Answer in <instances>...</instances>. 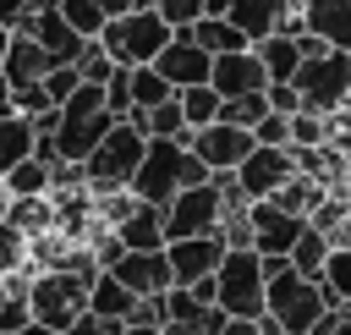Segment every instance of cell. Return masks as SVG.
I'll list each match as a JSON object with an SVG mask.
<instances>
[{
    "mask_svg": "<svg viewBox=\"0 0 351 335\" xmlns=\"http://www.w3.org/2000/svg\"><path fill=\"white\" fill-rule=\"evenodd\" d=\"M165 258H170L176 286H192V280H203V275H214V269H219L225 242H219V231H203V236H176V242H165Z\"/></svg>",
    "mask_w": 351,
    "mask_h": 335,
    "instance_id": "9a60e30c",
    "label": "cell"
},
{
    "mask_svg": "<svg viewBox=\"0 0 351 335\" xmlns=\"http://www.w3.org/2000/svg\"><path fill=\"white\" fill-rule=\"evenodd\" d=\"M296 5H302V0H296Z\"/></svg>",
    "mask_w": 351,
    "mask_h": 335,
    "instance_id": "6f0895ef",
    "label": "cell"
},
{
    "mask_svg": "<svg viewBox=\"0 0 351 335\" xmlns=\"http://www.w3.org/2000/svg\"><path fill=\"white\" fill-rule=\"evenodd\" d=\"M335 335H351V313H340V319H335Z\"/></svg>",
    "mask_w": 351,
    "mask_h": 335,
    "instance_id": "f5cc1de1",
    "label": "cell"
},
{
    "mask_svg": "<svg viewBox=\"0 0 351 335\" xmlns=\"http://www.w3.org/2000/svg\"><path fill=\"white\" fill-rule=\"evenodd\" d=\"M176 104H181V115H186V132H192V126H208V121H219V93H214L208 82L176 88Z\"/></svg>",
    "mask_w": 351,
    "mask_h": 335,
    "instance_id": "4dcf8cb0",
    "label": "cell"
},
{
    "mask_svg": "<svg viewBox=\"0 0 351 335\" xmlns=\"http://www.w3.org/2000/svg\"><path fill=\"white\" fill-rule=\"evenodd\" d=\"M318 286H324L329 313L340 319V313L351 308V247H329V258H324V269H318Z\"/></svg>",
    "mask_w": 351,
    "mask_h": 335,
    "instance_id": "7402d4cb",
    "label": "cell"
},
{
    "mask_svg": "<svg viewBox=\"0 0 351 335\" xmlns=\"http://www.w3.org/2000/svg\"><path fill=\"white\" fill-rule=\"evenodd\" d=\"M5 220H11L22 236H44V231H55L49 192H38V198H11V203H5Z\"/></svg>",
    "mask_w": 351,
    "mask_h": 335,
    "instance_id": "83f0119b",
    "label": "cell"
},
{
    "mask_svg": "<svg viewBox=\"0 0 351 335\" xmlns=\"http://www.w3.org/2000/svg\"><path fill=\"white\" fill-rule=\"evenodd\" d=\"M60 60L38 44V38H27V33H11V44H5V60H0V77L11 82V88H22V82H44L49 71H55Z\"/></svg>",
    "mask_w": 351,
    "mask_h": 335,
    "instance_id": "e0dca14e",
    "label": "cell"
},
{
    "mask_svg": "<svg viewBox=\"0 0 351 335\" xmlns=\"http://www.w3.org/2000/svg\"><path fill=\"white\" fill-rule=\"evenodd\" d=\"M71 66H77V77H82V82H99V88H104V82H110V71H115V60L104 55V44H99V38H88V44H82V55H77Z\"/></svg>",
    "mask_w": 351,
    "mask_h": 335,
    "instance_id": "d590c367",
    "label": "cell"
},
{
    "mask_svg": "<svg viewBox=\"0 0 351 335\" xmlns=\"http://www.w3.org/2000/svg\"><path fill=\"white\" fill-rule=\"evenodd\" d=\"M269 203H274V209H285V214H302V220H307V214L324 203V187H318L313 176H302V170H291V176L269 192Z\"/></svg>",
    "mask_w": 351,
    "mask_h": 335,
    "instance_id": "d4e9b609",
    "label": "cell"
},
{
    "mask_svg": "<svg viewBox=\"0 0 351 335\" xmlns=\"http://www.w3.org/2000/svg\"><path fill=\"white\" fill-rule=\"evenodd\" d=\"M296 170V159H291V148H274V143H252V154L236 165V187L247 192V203H258V198H269L285 176Z\"/></svg>",
    "mask_w": 351,
    "mask_h": 335,
    "instance_id": "4fadbf2b",
    "label": "cell"
},
{
    "mask_svg": "<svg viewBox=\"0 0 351 335\" xmlns=\"http://www.w3.org/2000/svg\"><path fill=\"white\" fill-rule=\"evenodd\" d=\"M296 93H302V110H318V115H329V110H340V104H351V55L346 49H318V55H302V66H296Z\"/></svg>",
    "mask_w": 351,
    "mask_h": 335,
    "instance_id": "52a82bcc",
    "label": "cell"
},
{
    "mask_svg": "<svg viewBox=\"0 0 351 335\" xmlns=\"http://www.w3.org/2000/svg\"><path fill=\"white\" fill-rule=\"evenodd\" d=\"M93 275H99V269H93ZM93 275H77V269H33V280H27V319L60 335L77 313H88V286H93Z\"/></svg>",
    "mask_w": 351,
    "mask_h": 335,
    "instance_id": "277c9868",
    "label": "cell"
},
{
    "mask_svg": "<svg viewBox=\"0 0 351 335\" xmlns=\"http://www.w3.org/2000/svg\"><path fill=\"white\" fill-rule=\"evenodd\" d=\"M126 121H132L143 137H181V132H186V115H181L176 93H170V99H159V104H148V110H132Z\"/></svg>",
    "mask_w": 351,
    "mask_h": 335,
    "instance_id": "4316f807",
    "label": "cell"
},
{
    "mask_svg": "<svg viewBox=\"0 0 351 335\" xmlns=\"http://www.w3.org/2000/svg\"><path fill=\"white\" fill-rule=\"evenodd\" d=\"M329 247H351V209H346V220L329 231Z\"/></svg>",
    "mask_w": 351,
    "mask_h": 335,
    "instance_id": "7dc6e473",
    "label": "cell"
},
{
    "mask_svg": "<svg viewBox=\"0 0 351 335\" xmlns=\"http://www.w3.org/2000/svg\"><path fill=\"white\" fill-rule=\"evenodd\" d=\"M214 335H263V324H258V319H225Z\"/></svg>",
    "mask_w": 351,
    "mask_h": 335,
    "instance_id": "bcb514c9",
    "label": "cell"
},
{
    "mask_svg": "<svg viewBox=\"0 0 351 335\" xmlns=\"http://www.w3.org/2000/svg\"><path fill=\"white\" fill-rule=\"evenodd\" d=\"M170 88H192V82H208V66H214V55L208 49H197L186 33H170V44L148 60Z\"/></svg>",
    "mask_w": 351,
    "mask_h": 335,
    "instance_id": "2e32d148",
    "label": "cell"
},
{
    "mask_svg": "<svg viewBox=\"0 0 351 335\" xmlns=\"http://www.w3.org/2000/svg\"><path fill=\"white\" fill-rule=\"evenodd\" d=\"M181 143L208 165V170H236L247 154H252V132L247 126H230V121H208V126H192V132H181Z\"/></svg>",
    "mask_w": 351,
    "mask_h": 335,
    "instance_id": "30bf717a",
    "label": "cell"
},
{
    "mask_svg": "<svg viewBox=\"0 0 351 335\" xmlns=\"http://www.w3.org/2000/svg\"><path fill=\"white\" fill-rule=\"evenodd\" d=\"M208 88H214L219 99H236V93H263V88H269V71H263L258 49L247 44V49L214 55V66H208Z\"/></svg>",
    "mask_w": 351,
    "mask_h": 335,
    "instance_id": "5bb4252c",
    "label": "cell"
},
{
    "mask_svg": "<svg viewBox=\"0 0 351 335\" xmlns=\"http://www.w3.org/2000/svg\"><path fill=\"white\" fill-rule=\"evenodd\" d=\"M291 11H296V0H230V11H225V16L241 27V38H247V44H258V38L280 33Z\"/></svg>",
    "mask_w": 351,
    "mask_h": 335,
    "instance_id": "d6986e66",
    "label": "cell"
},
{
    "mask_svg": "<svg viewBox=\"0 0 351 335\" xmlns=\"http://www.w3.org/2000/svg\"><path fill=\"white\" fill-rule=\"evenodd\" d=\"M121 330H126L121 319H99V313H77V319H71V324H66L60 335H121Z\"/></svg>",
    "mask_w": 351,
    "mask_h": 335,
    "instance_id": "b9f144b4",
    "label": "cell"
},
{
    "mask_svg": "<svg viewBox=\"0 0 351 335\" xmlns=\"http://www.w3.org/2000/svg\"><path fill=\"white\" fill-rule=\"evenodd\" d=\"M110 126H115V115H110V104H104V88H99V82H77V88L55 104V132H49V137H55L60 159L82 165Z\"/></svg>",
    "mask_w": 351,
    "mask_h": 335,
    "instance_id": "3957f363",
    "label": "cell"
},
{
    "mask_svg": "<svg viewBox=\"0 0 351 335\" xmlns=\"http://www.w3.org/2000/svg\"><path fill=\"white\" fill-rule=\"evenodd\" d=\"M33 154V121L27 115H0V176Z\"/></svg>",
    "mask_w": 351,
    "mask_h": 335,
    "instance_id": "f546056e",
    "label": "cell"
},
{
    "mask_svg": "<svg viewBox=\"0 0 351 335\" xmlns=\"http://www.w3.org/2000/svg\"><path fill=\"white\" fill-rule=\"evenodd\" d=\"M285 258H291V269H296V275H313V280H318V269H324V258H329V236H324V231H313V225H302V236L291 242V253H285Z\"/></svg>",
    "mask_w": 351,
    "mask_h": 335,
    "instance_id": "1f68e13d",
    "label": "cell"
},
{
    "mask_svg": "<svg viewBox=\"0 0 351 335\" xmlns=\"http://www.w3.org/2000/svg\"><path fill=\"white\" fill-rule=\"evenodd\" d=\"M104 16H121V11H132V0H93Z\"/></svg>",
    "mask_w": 351,
    "mask_h": 335,
    "instance_id": "c3c4849f",
    "label": "cell"
},
{
    "mask_svg": "<svg viewBox=\"0 0 351 335\" xmlns=\"http://www.w3.org/2000/svg\"><path fill=\"white\" fill-rule=\"evenodd\" d=\"M302 27L329 44V49H351V0H302Z\"/></svg>",
    "mask_w": 351,
    "mask_h": 335,
    "instance_id": "ac0fdd59",
    "label": "cell"
},
{
    "mask_svg": "<svg viewBox=\"0 0 351 335\" xmlns=\"http://www.w3.org/2000/svg\"><path fill=\"white\" fill-rule=\"evenodd\" d=\"M77 82H82V77H77V66H55V71L44 77V93H49V99L60 104V99H66V93L77 88Z\"/></svg>",
    "mask_w": 351,
    "mask_h": 335,
    "instance_id": "ee69618b",
    "label": "cell"
},
{
    "mask_svg": "<svg viewBox=\"0 0 351 335\" xmlns=\"http://www.w3.org/2000/svg\"><path fill=\"white\" fill-rule=\"evenodd\" d=\"M252 49H258V60H263L269 82H291V77H296V66H302V44H296V38H285V33H269V38H258Z\"/></svg>",
    "mask_w": 351,
    "mask_h": 335,
    "instance_id": "cb8c5ba5",
    "label": "cell"
},
{
    "mask_svg": "<svg viewBox=\"0 0 351 335\" xmlns=\"http://www.w3.org/2000/svg\"><path fill=\"white\" fill-rule=\"evenodd\" d=\"M0 181H5L11 198H38V192H49V165H44L38 154H27V159H16Z\"/></svg>",
    "mask_w": 351,
    "mask_h": 335,
    "instance_id": "f1b7e54d",
    "label": "cell"
},
{
    "mask_svg": "<svg viewBox=\"0 0 351 335\" xmlns=\"http://www.w3.org/2000/svg\"><path fill=\"white\" fill-rule=\"evenodd\" d=\"M197 181H208V165L181 143V137H148V148H143V159H137V170H132V198L137 203H170L181 187H197Z\"/></svg>",
    "mask_w": 351,
    "mask_h": 335,
    "instance_id": "6da1fadb",
    "label": "cell"
},
{
    "mask_svg": "<svg viewBox=\"0 0 351 335\" xmlns=\"http://www.w3.org/2000/svg\"><path fill=\"white\" fill-rule=\"evenodd\" d=\"M269 115V93H236V99H219V121H230V126H258Z\"/></svg>",
    "mask_w": 351,
    "mask_h": 335,
    "instance_id": "836d02e7",
    "label": "cell"
},
{
    "mask_svg": "<svg viewBox=\"0 0 351 335\" xmlns=\"http://www.w3.org/2000/svg\"><path fill=\"white\" fill-rule=\"evenodd\" d=\"M27 11H33V0H0V27H16Z\"/></svg>",
    "mask_w": 351,
    "mask_h": 335,
    "instance_id": "f6af8a7d",
    "label": "cell"
},
{
    "mask_svg": "<svg viewBox=\"0 0 351 335\" xmlns=\"http://www.w3.org/2000/svg\"><path fill=\"white\" fill-rule=\"evenodd\" d=\"M115 236H121V247H165V209L159 203H137L121 225H115Z\"/></svg>",
    "mask_w": 351,
    "mask_h": 335,
    "instance_id": "44dd1931",
    "label": "cell"
},
{
    "mask_svg": "<svg viewBox=\"0 0 351 335\" xmlns=\"http://www.w3.org/2000/svg\"><path fill=\"white\" fill-rule=\"evenodd\" d=\"M252 137H258V143H274V148H291V115L269 110V115L252 126Z\"/></svg>",
    "mask_w": 351,
    "mask_h": 335,
    "instance_id": "60d3db41",
    "label": "cell"
},
{
    "mask_svg": "<svg viewBox=\"0 0 351 335\" xmlns=\"http://www.w3.org/2000/svg\"><path fill=\"white\" fill-rule=\"evenodd\" d=\"M197 49H208V55H230V49H247V38H241V27L230 22V16H214V11H203L192 27H181Z\"/></svg>",
    "mask_w": 351,
    "mask_h": 335,
    "instance_id": "ffe728a7",
    "label": "cell"
},
{
    "mask_svg": "<svg viewBox=\"0 0 351 335\" xmlns=\"http://www.w3.org/2000/svg\"><path fill=\"white\" fill-rule=\"evenodd\" d=\"M263 258L252 247H225L219 269H214V308H225L230 319H258L263 313Z\"/></svg>",
    "mask_w": 351,
    "mask_h": 335,
    "instance_id": "8992f818",
    "label": "cell"
},
{
    "mask_svg": "<svg viewBox=\"0 0 351 335\" xmlns=\"http://www.w3.org/2000/svg\"><path fill=\"white\" fill-rule=\"evenodd\" d=\"M219 220H225V198H219V181H214V170H208V181H197V187H181V192L165 203V242H176V236H203V231H219Z\"/></svg>",
    "mask_w": 351,
    "mask_h": 335,
    "instance_id": "9c48e42d",
    "label": "cell"
},
{
    "mask_svg": "<svg viewBox=\"0 0 351 335\" xmlns=\"http://www.w3.org/2000/svg\"><path fill=\"white\" fill-rule=\"evenodd\" d=\"M170 22L148 5V11H121V16H110L104 27H99V44H104V55L115 60V66H148L165 44H170Z\"/></svg>",
    "mask_w": 351,
    "mask_h": 335,
    "instance_id": "5b68a950",
    "label": "cell"
},
{
    "mask_svg": "<svg viewBox=\"0 0 351 335\" xmlns=\"http://www.w3.org/2000/svg\"><path fill=\"white\" fill-rule=\"evenodd\" d=\"M203 11H214V16H225V11H230V0H203Z\"/></svg>",
    "mask_w": 351,
    "mask_h": 335,
    "instance_id": "816d5d0a",
    "label": "cell"
},
{
    "mask_svg": "<svg viewBox=\"0 0 351 335\" xmlns=\"http://www.w3.org/2000/svg\"><path fill=\"white\" fill-rule=\"evenodd\" d=\"M154 11H159L176 33H181V27H192V22L203 16V0H154Z\"/></svg>",
    "mask_w": 351,
    "mask_h": 335,
    "instance_id": "ab89813d",
    "label": "cell"
},
{
    "mask_svg": "<svg viewBox=\"0 0 351 335\" xmlns=\"http://www.w3.org/2000/svg\"><path fill=\"white\" fill-rule=\"evenodd\" d=\"M143 148H148V137H143L132 121H115V126L93 143V154L82 159V170H88L93 187H126L132 170H137V159H143Z\"/></svg>",
    "mask_w": 351,
    "mask_h": 335,
    "instance_id": "ba28073f",
    "label": "cell"
},
{
    "mask_svg": "<svg viewBox=\"0 0 351 335\" xmlns=\"http://www.w3.org/2000/svg\"><path fill=\"white\" fill-rule=\"evenodd\" d=\"M313 143H329V115L296 110V115H291V148H313Z\"/></svg>",
    "mask_w": 351,
    "mask_h": 335,
    "instance_id": "8d00e7d4",
    "label": "cell"
},
{
    "mask_svg": "<svg viewBox=\"0 0 351 335\" xmlns=\"http://www.w3.org/2000/svg\"><path fill=\"white\" fill-rule=\"evenodd\" d=\"M247 225H252V253H258V258H285L307 220L274 209L269 198H258V203H247Z\"/></svg>",
    "mask_w": 351,
    "mask_h": 335,
    "instance_id": "8fae6325",
    "label": "cell"
},
{
    "mask_svg": "<svg viewBox=\"0 0 351 335\" xmlns=\"http://www.w3.org/2000/svg\"><path fill=\"white\" fill-rule=\"evenodd\" d=\"M110 275L132 291V297H159V291H170L176 286V275H170V258H165V247H126L115 264H110Z\"/></svg>",
    "mask_w": 351,
    "mask_h": 335,
    "instance_id": "7c38bea8",
    "label": "cell"
},
{
    "mask_svg": "<svg viewBox=\"0 0 351 335\" xmlns=\"http://www.w3.org/2000/svg\"><path fill=\"white\" fill-rule=\"evenodd\" d=\"M5 44H11V27H0V60H5Z\"/></svg>",
    "mask_w": 351,
    "mask_h": 335,
    "instance_id": "db71d44e",
    "label": "cell"
},
{
    "mask_svg": "<svg viewBox=\"0 0 351 335\" xmlns=\"http://www.w3.org/2000/svg\"><path fill=\"white\" fill-rule=\"evenodd\" d=\"M346 55H351V49H346Z\"/></svg>",
    "mask_w": 351,
    "mask_h": 335,
    "instance_id": "9f6ffc18",
    "label": "cell"
},
{
    "mask_svg": "<svg viewBox=\"0 0 351 335\" xmlns=\"http://www.w3.org/2000/svg\"><path fill=\"white\" fill-rule=\"evenodd\" d=\"M137 308V297L110 275V269H99L93 275V286H88V313H99V319H121L126 324V313Z\"/></svg>",
    "mask_w": 351,
    "mask_h": 335,
    "instance_id": "603a6c76",
    "label": "cell"
},
{
    "mask_svg": "<svg viewBox=\"0 0 351 335\" xmlns=\"http://www.w3.org/2000/svg\"><path fill=\"white\" fill-rule=\"evenodd\" d=\"M11 335H55V330H44V324H33V319H27V324H22V330H11Z\"/></svg>",
    "mask_w": 351,
    "mask_h": 335,
    "instance_id": "f907efd6",
    "label": "cell"
},
{
    "mask_svg": "<svg viewBox=\"0 0 351 335\" xmlns=\"http://www.w3.org/2000/svg\"><path fill=\"white\" fill-rule=\"evenodd\" d=\"M126 77H132V110H148V104H159V99L176 93L154 66H126ZM132 110H126V115H132Z\"/></svg>",
    "mask_w": 351,
    "mask_h": 335,
    "instance_id": "d6a6232c",
    "label": "cell"
},
{
    "mask_svg": "<svg viewBox=\"0 0 351 335\" xmlns=\"http://www.w3.org/2000/svg\"><path fill=\"white\" fill-rule=\"evenodd\" d=\"M121 335H165V330H159V324H126Z\"/></svg>",
    "mask_w": 351,
    "mask_h": 335,
    "instance_id": "681fc988",
    "label": "cell"
},
{
    "mask_svg": "<svg viewBox=\"0 0 351 335\" xmlns=\"http://www.w3.org/2000/svg\"><path fill=\"white\" fill-rule=\"evenodd\" d=\"M104 104H110L115 121H126V110H132V77H126V66L110 71V82H104Z\"/></svg>",
    "mask_w": 351,
    "mask_h": 335,
    "instance_id": "f35d334b",
    "label": "cell"
},
{
    "mask_svg": "<svg viewBox=\"0 0 351 335\" xmlns=\"http://www.w3.org/2000/svg\"><path fill=\"white\" fill-rule=\"evenodd\" d=\"M263 313L280 324V335H313V324L329 313L324 286L313 275H296L291 258H263Z\"/></svg>",
    "mask_w": 351,
    "mask_h": 335,
    "instance_id": "7a4b0ae2",
    "label": "cell"
},
{
    "mask_svg": "<svg viewBox=\"0 0 351 335\" xmlns=\"http://www.w3.org/2000/svg\"><path fill=\"white\" fill-rule=\"evenodd\" d=\"M27 280H33V264L0 275V335H11V330L27 324Z\"/></svg>",
    "mask_w": 351,
    "mask_h": 335,
    "instance_id": "484cf974",
    "label": "cell"
},
{
    "mask_svg": "<svg viewBox=\"0 0 351 335\" xmlns=\"http://www.w3.org/2000/svg\"><path fill=\"white\" fill-rule=\"evenodd\" d=\"M11 269H27V236L11 220H0V275H11Z\"/></svg>",
    "mask_w": 351,
    "mask_h": 335,
    "instance_id": "74e56055",
    "label": "cell"
},
{
    "mask_svg": "<svg viewBox=\"0 0 351 335\" xmlns=\"http://www.w3.org/2000/svg\"><path fill=\"white\" fill-rule=\"evenodd\" d=\"M263 93H269V110H280V115H296V110H302V93H296V82H269Z\"/></svg>",
    "mask_w": 351,
    "mask_h": 335,
    "instance_id": "7bdbcfd3",
    "label": "cell"
},
{
    "mask_svg": "<svg viewBox=\"0 0 351 335\" xmlns=\"http://www.w3.org/2000/svg\"><path fill=\"white\" fill-rule=\"evenodd\" d=\"M55 5H60L66 27H71V33H82V38H99V27L110 22V16H104V11L93 5V0H55Z\"/></svg>",
    "mask_w": 351,
    "mask_h": 335,
    "instance_id": "e575fe53",
    "label": "cell"
},
{
    "mask_svg": "<svg viewBox=\"0 0 351 335\" xmlns=\"http://www.w3.org/2000/svg\"><path fill=\"white\" fill-rule=\"evenodd\" d=\"M5 203H11V192H5V181H0V220H5Z\"/></svg>",
    "mask_w": 351,
    "mask_h": 335,
    "instance_id": "11a10c76",
    "label": "cell"
}]
</instances>
